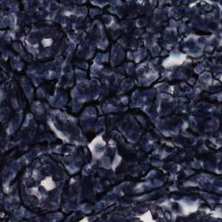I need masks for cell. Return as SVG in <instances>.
<instances>
[{
	"label": "cell",
	"instance_id": "1",
	"mask_svg": "<svg viewBox=\"0 0 222 222\" xmlns=\"http://www.w3.org/2000/svg\"><path fill=\"white\" fill-rule=\"evenodd\" d=\"M42 185L47 189V190H50V189H52L53 188H54V186H55V184H54V182L51 181V179L50 178H47L46 180H44L43 182H42Z\"/></svg>",
	"mask_w": 222,
	"mask_h": 222
}]
</instances>
